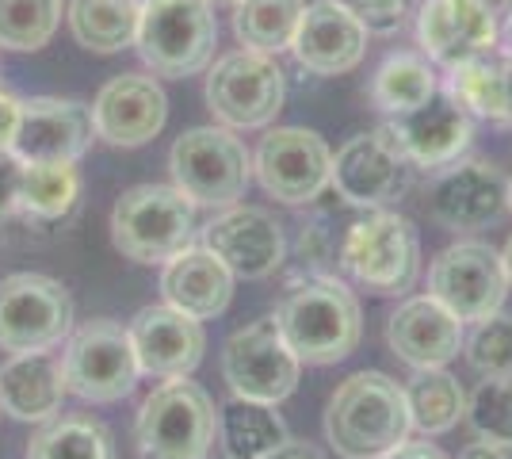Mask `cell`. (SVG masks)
I'll return each mask as SVG.
<instances>
[{"mask_svg":"<svg viewBox=\"0 0 512 459\" xmlns=\"http://www.w3.org/2000/svg\"><path fill=\"white\" fill-rule=\"evenodd\" d=\"M96 138L92 108L58 96H31L23 100L20 131L12 153L23 165H50V161H81Z\"/></svg>","mask_w":512,"mask_h":459,"instance_id":"obj_20","label":"cell"},{"mask_svg":"<svg viewBox=\"0 0 512 459\" xmlns=\"http://www.w3.org/2000/svg\"><path fill=\"white\" fill-rule=\"evenodd\" d=\"M501 39H505V54H512V23L505 27V35H501Z\"/></svg>","mask_w":512,"mask_h":459,"instance_id":"obj_46","label":"cell"},{"mask_svg":"<svg viewBox=\"0 0 512 459\" xmlns=\"http://www.w3.org/2000/svg\"><path fill=\"white\" fill-rule=\"evenodd\" d=\"M20 111H23V100H16L12 92L0 88V150H12L16 131H20Z\"/></svg>","mask_w":512,"mask_h":459,"instance_id":"obj_39","label":"cell"},{"mask_svg":"<svg viewBox=\"0 0 512 459\" xmlns=\"http://www.w3.org/2000/svg\"><path fill=\"white\" fill-rule=\"evenodd\" d=\"M62 23V0H0V50L35 54Z\"/></svg>","mask_w":512,"mask_h":459,"instance_id":"obj_34","label":"cell"},{"mask_svg":"<svg viewBox=\"0 0 512 459\" xmlns=\"http://www.w3.org/2000/svg\"><path fill=\"white\" fill-rule=\"evenodd\" d=\"M383 459H448L436 444H428L425 440H406V444H398L394 452H386Z\"/></svg>","mask_w":512,"mask_h":459,"instance_id":"obj_41","label":"cell"},{"mask_svg":"<svg viewBox=\"0 0 512 459\" xmlns=\"http://www.w3.org/2000/svg\"><path fill=\"white\" fill-rule=\"evenodd\" d=\"M195 203L176 184H138L115 199L111 241L134 264H165L195 245Z\"/></svg>","mask_w":512,"mask_h":459,"instance_id":"obj_3","label":"cell"},{"mask_svg":"<svg viewBox=\"0 0 512 459\" xmlns=\"http://www.w3.org/2000/svg\"><path fill=\"white\" fill-rule=\"evenodd\" d=\"M509 287L501 253L490 241L459 238L455 245L440 249L436 261L428 264V295L448 306L463 326L497 314L505 306Z\"/></svg>","mask_w":512,"mask_h":459,"instance_id":"obj_12","label":"cell"},{"mask_svg":"<svg viewBox=\"0 0 512 459\" xmlns=\"http://www.w3.org/2000/svg\"><path fill=\"white\" fill-rule=\"evenodd\" d=\"M291 437L276 406L253 398H230L218 406V440L230 459H264Z\"/></svg>","mask_w":512,"mask_h":459,"instance_id":"obj_28","label":"cell"},{"mask_svg":"<svg viewBox=\"0 0 512 459\" xmlns=\"http://www.w3.org/2000/svg\"><path fill=\"white\" fill-rule=\"evenodd\" d=\"M428 219L451 234H478L512 215V180L490 161H451L428 180Z\"/></svg>","mask_w":512,"mask_h":459,"instance_id":"obj_11","label":"cell"},{"mask_svg":"<svg viewBox=\"0 0 512 459\" xmlns=\"http://www.w3.org/2000/svg\"><path fill=\"white\" fill-rule=\"evenodd\" d=\"M467 329L432 295H409L386 322V345L409 368H448L463 352Z\"/></svg>","mask_w":512,"mask_h":459,"instance_id":"obj_23","label":"cell"},{"mask_svg":"<svg viewBox=\"0 0 512 459\" xmlns=\"http://www.w3.org/2000/svg\"><path fill=\"white\" fill-rule=\"evenodd\" d=\"M172 184L192 199L195 207H234L245 199L253 180V153L230 127H192L169 150Z\"/></svg>","mask_w":512,"mask_h":459,"instance_id":"obj_5","label":"cell"},{"mask_svg":"<svg viewBox=\"0 0 512 459\" xmlns=\"http://www.w3.org/2000/svg\"><path fill=\"white\" fill-rule=\"evenodd\" d=\"M501 264H505V276H509V284H512V234H509V241H505V249H501Z\"/></svg>","mask_w":512,"mask_h":459,"instance_id":"obj_45","label":"cell"},{"mask_svg":"<svg viewBox=\"0 0 512 459\" xmlns=\"http://www.w3.org/2000/svg\"><path fill=\"white\" fill-rule=\"evenodd\" d=\"M253 176L276 203L306 207L333 184V150L318 131L272 127L253 153Z\"/></svg>","mask_w":512,"mask_h":459,"instance_id":"obj_14","label":"cell"},{"mask_svg":"<svg viewBox=\"0 0 512 459\" xmlns=\"http://www.w3.org/2000/svg\"><path fill=\"white\" fill-rule=\"evenodd\" d=\"M367 27H363L341 0H314L302 8L299 31L291 54L306 73L318 77H341L363 62L367 54Z\"/></svg>","mask_w":512,"mask_h":459,"instance_id":"obj_22","label":"cell"},{"mask_svg":"<svg viewBox=\"0 0 512 459\" xmlns=\"http://www.w3.org/2000/svg\"><path fill=\"white\" fill-rule=\"evenodd\" d=\"M341 4L371 35H394V31H402V23L421 8V0H341Z\"/></svg>","mask_w":512,"mask_h":459,"instance_id":"obj_37","label":"cell"},{"mask_svg":"<svg viewBox=\"0 0 512 459\" xmlns=\"http://www.w3.org/2000/svg\"><path fill=\"white\" fill-rule=\"evenodd\" d=\"M459 459H509V448H497L490 440H474L463 448V456Z\"/></svg>","mask_w":512,"mask_h":459,"instance_id":"obj_42","label":"cell"},{"mask_svg":"<svg viewBox=\"0 0 512 459\" xmlns=\"http://www.w3.org/2000/svg\"><path fill=\"white\" fill-rule=\"evenodd\" d=\"M199 245H207L234 272V280H268L287 257V238L279 219L249 203L214 211V219L199 230Z\"/></svg>","mask_w":512,"mask_h":459,"instance_id":"obj_15","label":"cell"},{"mask_svg":"<svg viewBox=\"0 0 512 459\" xmlns=\"http://www.w3.org/2000/svg\"><path fill=\"white\" fill-rule=\"evenodd\" d=\"M65 391L92 406L123 402L138 383V356L130 333L115 318H88L65 337Z\"/></svg>","mask_w":512,"mask_h":459,"instance_id":"obj_9","label":"cell"},{"mask_svg":"<svg viewBox=\"0 0 512 459\" xmlns=\"http://www.w3.org/2000/svg\"><path fill=\"white\" fill-rule=\"evenodd\" d=\"M81 199V173L73 161L23 165L20 176V215L31 222L65 219Z\"/></svg>","mask_w":512,"mask_h":459,"instance_id":"obj_31","label":"cell"},{"mask_svg":"<svg viewBox=\"0 0 512 459\" xmlns=\"http://www.w3.org/2000/svg\"><path fill=\"white\" fill-rule=\"evenodd\" d=\"M73 333L69 287L43 272H12L0 280V349L50 352Z\"/></svg>","mask_w":512,"mask_h":459,"instance_id":"obj_10","label":"cell"},{"mask_svg":"<svg viewBox=\"0 0 512 459\" xmlns=\"http://www.w3.org/2000/svg\"><path fill=\"white\" fill-rule=\"evenodd\" d=\"M62 360L54 352H20L0 364V414L43 425L62 414L65 402Z\"/></svg>","mask_w":512,"mask_h":459,"instance_id":"obj_25","label":"cell"},{"mask_svg":"<svg viewBox=\"0 0 512 459\" xmlns=\"http://www.w3.org/2000/svg\"><path fill=\"white\" fill-rule=\"evenodd\" d=\"M306 0H237L234 4V35L249 50L279 54L291 50L299 31Z\"/></svg>","mask_w":512,"mask_h":459,"instance_id":"obj_32","label":"cell"},{"mask_svg":"<svg viewBox=\"0 0 512 459\" xmlns=\"http://www.w3.org/2000/svg\"><path fill=\"white\" fill-rule=\"evenodd\" d=\"M169 123V96L150 73H119L92 100L96 138L119 150H138L153 142Z\"/></svg>","mask_w":512,"mask_h":459,"instance_id":"obj_18","label":"cell"},{"mask_svg":"<svg viewBox=\"0 0 512 459\" xmlns=\"http://www.w3.org/2000/svg\"><path fill=\"white\" fill-rule=\"evenodd\" d=\"M482 4H486V8L493 12V20L501 23V31H505V27L512 23V0H482Z\"/></svg>","mask_w":512,"mask_h":459,"instance_id":"obj_43","label":"cell"},{"mask_svg":"<svg viewBox=\"0 0 512 459\" xmlns=\"http://www.w3.org/2000/svg\"><path fill=\"white\" fill-rule=\"evenodd\" d=\"M509 180H512V176H509Z\"/></svg>","mask_w":512,"mask_h":459,"instance_id":"obj_48","label":"cell"},{"mask_svg":"<svg viewBox=\"0 0 512 459\" xmlns=\"http://www.w3.org/2000/svg\"><path fill=\"white\" fill-rule=\"evenodd\" d=\"M383 131L413 169H444L470 150L474 115L459 108L448 92H436L425 108L394 115Z\"/></svg>","mask_w":512,"mask_h":459,"instance_id":"obj_21","label":"cell"},{"mask_svg":"<svg viewBox=\"0 0 512 459\" xmlns=\"http://www.w3.org/2000/svg\"><path fill=\"white\" fill-rule=\"evenodd\" d=\"M440 92L436 66L417 50H394L386 54L375 77H371V104L383 115H409V111L425 108L428 100Z\"/></svg>","mask_w":512,"mask_h":459,"instance_id":"obj_26","label":"cell"},{"mask_svg":"<svg viewBox=\"0 0 512 459\" xmlns=\"http://www.w3.org/2000/svg\"><path fill=\"white\" fill-rule=\"evenodd\" d=\"M138 54L157 77L184 81L211 66L218 20L211 0H142Z\"/></svg>","mask_w":512,"mask_h":459,"instance_id":"obj_6","label":"cell"},{"mask_svg":"<svg viewBox=\"0 0 512 459\" xmlns=\"http://www.w3.org/2000/svg\"><path fill=\"white\" fill-rule=\"evenodd\" d=\"M501 35V23L482 0H421L417 8V46L432 66L451 69L486 58Z\"/></svg>","mask_w":512,"mask_h":459,"instance_id":"obj_17","label":"cell"},{"mask_svg":"<svg viewBox=\"0 0 512 459\" xmlns=\"http://www.w3.org/2000/svg\"><path fill=\"white\" fill-rule=\"evenodd\" d=\"M501 66H505V108H509V119H505V123H512V54L501 58Z\"/></svg>","mask_w":512,"mask_h":459,"instance_id":"obj_44","label":"cell"},{"mask_svg":"<svg viewBox=\"0 0 512 459\" xmlns=\"http://www.w3.org/2000/svg\"><path fill=\"white\" fill-rule=\"evenodd\" d=\"M444 92L459 104L463 111H470L474 119H493L505 123L509 108H505V66L501 58H474L463 66H451L444 77Z\"/></svg>","mask_w":512,"mask_h":459,"instance_id":"obj_33","label":"cell"},{"mask_svg":"<svg viewBox=\"0 0 512 459\" xmlns=\"http://www.w3.org/2000/svg\"><path fill=\"white\" fill-rule=\"evenodd\" d=\"M20 176L23 161L12 150H0V226L20 215Z\"/></svg>","mask_w":512,"mask_h":459,"instance_id":"obj_38","label":"cell"},{"mask_svg":"<svg viewBox=\"0 0 512 459\" xmlns=\"http://www.w3.org/2000/svg\"><path fill=\"white\" fill-rule=\"evenodd\" d=\"M409 165L402 150L390 142V134L379 127L371 134L348 138L341 150L333 153V184L337 196L360 211L386 207L409 188Z\"/></svg>","mask_w":512,"mask_h":459,"instance_id":"obj_16","label":"cell"},{"mask_svg":"<svg viewBox=\"0 0 512 459\" xmlns=\"http://www.w3.org/2000/svg\"><path fill=\"white\" fill-rule=\"evenodd\" d=\"M272 318H276L287 349L295 352L302 364L329 368L360 349V303L337 276H306L299 284H291Z\"/></svg>","mask_w":512,"mask_h":459,"instance_id":"obj_2","label":"cell"},{"mask_svg":"<svg viewBox=\"0 0 512 459\" xmlns=\"http://www.w3.org/2000/svg\"><path fill=\"white\" fill-rule=\"evenodd\" d=\"M264 459H329L325 452H321L318 444H310V440H283L272 456H264Z\"/></svg>","mask_w":512,"mask_h":459,"instance_id":"obj_40","label":"cell"},{"mask_svg":"<svg viewBox=\"0 0 512 459\" xmlns=\"http://www.w3.org/2000/svg\"><path fill=\"white\" fill-rule=\"evenodd\" d=\"M467 364L482 375H512V314H490L463 337Z\"/></svg>","mask_w":512,"mask_h":459,"instance_id":"obj_36","label":"cell"},{"mask_svg":"<svg viewBox=\"0 0 512 459\" xmlns=\"http://www.w3.org/2000/svg\"><path fill=\"white\" fill-rule=\"evenodd\" d=\"M127 333L134 356H138V372L150 375V379L192 375L203 360V349H207L203 322H195L192 314H184L169 303L142 306L127 322Z\"/></svg>","mask_w":512,"mask_h":459,"instance_id":"obj_19","label":"cell"},{"mask_svg":"<svg viewBox=\"0 0 512 459\" xmlns=\"http://www.w3.org/2000/svg\"><path fill=\"white\" fill-rule=\"evenodd\" d=\"M27 459H115V440L92 414H58L31 437Z\"/></svg>","mask_w":512,"mask_h":459,"instance_id":"obj_30","label":"cell"},{"mask_svg":"<svg viewBox=\"0 0 512 459\" xmlns=\"http://www.w3.org/2000/svg\"><path fill=\"white\" fill-rule=\"evenodd\" d=\"M214 437H218V410L211 394L199 383L165 379L153 394H146L134 440L138 459H207Z\"/></svg>","mask_w":512,"mask_h":459,"instance_id":"obj_7","label":"cell"},{"mask_svg":"<svg viewBox=\"0 0 512 459\" xmlns=\"http://www.w3.org/2000/svg\"><path fill=\"white\" fill-rule=\"evenodd\" d=\"M234 272L214 257L207 245H188L172 261L161 264V295L165 303L192 314L195 322L218 318L234 299Z\"/></svg>","mask_w":512,"mask_h":459,"instance_id":"obj_24","label":"cell"},{"mask_svg":"<svg viewBox=\"0 0 512 459\" xmlns=\"http://www.w3.org/2000/svg\"><path fill=\"white\" fill-rule=\"evenodd\" d=\"M287 100V77L276 54L230 50L207 73V108L230 131H264L276 123Z\"/></svg>","mask_w":512,"mask_h":459,"instance_id":"obj_8","label":"cell"},{"mask_svg":"<svg viewBox=\"0 0 512 459\" xmlns=\"http://www.w3.org/2000/svg\"><path fill=\"white\" fill-rule=\"evenodd\" d=\"M467 421L478 440L512 448V375H482L467 394Z\"/></svg>","mask_w":512,"mask_h":459,"instance_id":"obj_35","label":"cell"},{"mask_svg":"<svg viewBox=\"0 0 512 459\" xmlns=\"http://www.w3.org/2000/svg\"><path fill=\"white\" fill-rule=\"evenodd\" d=\"M142 0H69V31L92 54H119L138 39Z\"/></svg>","mask_w":512,"mask_h":459,"instance_id":"obj_29","label":"cell"},{"mask_svg":"<svg viewBox=\"0 0 512 459\" xmlns=\"http://www.w3.org/2000/svg\"><path fill=\"white\" fill-rule=\"evenodd\" d=\"M302 360L287 349L276 318H256L249 326L234 329L222 345V379L230 394L279 406L299 387Z\"/></svg>","mask_w":512,"mask_h":459,"instance_id":"obj_13","label":"cell"},{"mask_svg":"<svg viewBox=\"0 0 512 459\" xmlns=\"http://www.w3.org/2000/svg\"><path fill=\"white\" fill-rule=\"evenodd\" d=\"M211 4H237V0H211Z\"/></svg>","mask_w":512,"mask_h":459,"instance_id":"obj_47","label":"cell"},{"mask_svg":"<svg viewBox=\"0 0 512 459\" xmlns=\"http://www.w3.org/2000/svg\"><path fill=\"white\" fill-rule=\"evenodd\" d=\"M402 391H406L413 433L421 437H444L467 417V391L444 368H413Z\"/></svg>","mask_w":512,"mask_h":459,"instance_id":"obj_27","label":"cell"},{"mask_svg":"<svg viewBox=\"0 0 512 459\" xmlns=\"http://www.w3.org/2000/svg\"><path fill=\"white\" fill-rule=\"evenodd\" d=\"M341 268L371 295H406L421 276L417 226L398 211H363L341 241Z\"/></svg>","mask_w":512,"mask_h":459,"instance_id":"obj_4","label":"cell"},{"mask_svg":"<svg viewBox=\"0 0 512 459\" xmlns=\"http://www.w3.org/2000/svg\"><path fill=\"white\" fill-rule=\"evenodd\" d=\"M413 433L406 391L386 372H352L325 406V440L341 459H383Z\"/></svg>","mask_w":512,"mask_h":459,"instance_id":"obj_1","label":"cell"}]
</instances>
